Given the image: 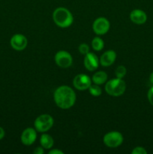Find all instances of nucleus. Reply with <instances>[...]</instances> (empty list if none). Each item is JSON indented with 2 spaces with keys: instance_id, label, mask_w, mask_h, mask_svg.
Instances as JSON below:
<instances>
[{
  "instance_id": "obj_3",
  "label": "nucleus",
  "mask_w": 153,
  "mask_h": 154,
  "mask_svg": "<svg viewBox=\"0 0 153 154\" xmlns=\"http://www.w3.org/2000/svg\"><path fill=\"white\" fill-rule=\"evenodd\" d=\"M126 90V84L122 78H114L107 81L105 85V91L112 96H120Z\"/></svg>"
},
{
  "instance_id": "obj_2",
  "label": "nucleus",
  "mask_w": 153,
  "mask_h": 154,
  "mask_svg": "<svg viewBox=\"0 0 153 154\" xmlns=\"http://www.w3.org/2000/svg\"><path fill=\"white\" fill-rule=\"evenodd\" d=\"M52 19L54 23L61 28H67L70 26L74 21L72 14L68 9L63 7L57 8L52 13Z\"/></svg>"
},
{
  "instance_id": "obj_16",
  "label": "nucleus",
  "mask_w": 153,
  "mask_h": 154,
  "mask_svg": "<svg viewBox=\"0 0 153 154\" xmlns=\"http://www.w3.org/2000/svg\"><path fill=\"white\" fill-rule=\"evenodd\" d=\"M92 47L93 50H94V51H100L104 47V42L100 38L94 37L92 39Z\"/></svg>"
},
{
  "instance_id": "obj_8",
  "label": "nucleus",
  "mask_w": 153,
  "mask_h": 154,
  "mask_svg": "<svg viewBox=\"0 0 153 154\" xmlns=\"http://www.w3.org/2000/svg\"><path fill=\"white\" fill-rule=\"evenodd\" d=\"M92 84V79L85 74H80L75 76L73 80V85L76 90H86Z\"/></svg>"
},
{
  "instance_id": "obj_17",
  "label": "nucleus",
  "mask_w": 153,
  "mask_h": 154,
  "mask_svg": "<svg viewBox=\"0 0 153 154\" xmlns=\"http://www.w3.org/2000/svg\"><path fill=\"white\" fill-rule=\"evenodd\" d=\"M88 91H89L90 94L93 96H95V97L100 96V94H101L102 93L101 88L99 87V85H98V84H91L90 87H88Z\"/></svg>"
},
{
  "instance_id": "obj_1",
  "label": "nucleus",
  "mask_w": 153,
  "mask_h": 154,
  "mask_svg": "<svg viewBox=\"0 0 153 154\" xmlns=\"http://www.w3.org/2000/svg\"><path fill=\"white\" fill-rule=\"evenodd\" d=\"M53 98L57 106L62 109H69L76 102L75 92L66 85L58 87L54 92Z\"/></svg>"
},
{
  "instance_id": "obj_24",
  "label": "nucleus",
  "mask_w": 153,
  "mask_h": 154,
  "mask_svg": "<svg viewBox=\"0 0 153 154\" xmlns=\"http://www.w3.org/2000/svg\"><path fill=\"white\" fill-rule=\"evenodd\" d=\"M4 135H5V132H4V129L0 127V140H2L3 138H4Z\"/></svg>"
},
{
  "instance_id": "obj_10",
  "label": "nucleus",
  "mask_w": 153,
  "mask_h": 154,
  "mask_svg": "<svg viewBox=\"0 0 153 154\" xmlns=\"http://www.w3.org/2000/svg\"><path fill=\"white\" fill-rule=\"evenodd\" d=\"M37 138V132L36 129L33 128H26L24 129L21 134L20 140L21 142L26 146H30L35 141Z\"/></svg>"
},
{
  "instance_id": "obj_18",
  "label": "nucleus",
  "mask_w": 153,
  "mask_h": 154,
  "mask_svg": "<svg viewBox=\"0 0 153 154\" xmlns=\"http://www.w3.org/2000/svg\"><path fill=\"white\" fill-rule=\"evenodd\" d=\"M126 73H127V70H126V68L124 66H118L116 69V76L118 78L122 79L126 75Z\"/></svg>"
},
{
  "instance_id": "obj_4",
  "label": "nucleus",
  "mask_w": 153,
  "mask_h": 154,
  "mask_svg": "<svg viewBox=\"0 0 153 154\" xmlns=\"http://www.w3.org/2000/svg\"><path fill=\"white\" fill-rule=\"evenodd\" d=\"M54 120L50 114H41L35 119L34 123V129L39 132H46L53 126Z\"/></svg>"
},
{
  "instance_id": "obj_23",
  "label": "nucleus",
  "mask_w": 153,
  "mask_h": 154,
  "mask_svg": "<svg viewBox=\"0 0 153 154\" xmlns=\"http://www.w3.org/2000/svg\"><path fill=\"white\" fill-rule=\"evenodd\" d=\"M63 151L62 150H58V149H53V150H51L49 152V154H63Z\"/></svg>"
},
{
  "instance_id": "obj_7",
  "label": "nucleus",
  "mask_w": 153,
  "mask_h": 154,
  "mask_svg": "<svg viewBox=\"0 0 153 154\" xmlns=\"http://www.w3.org/2000/svg\"><path fill=\"white\" fill-rule=\"evenodd\" d=\"M110 24L109 20L105 17H98L94 21L92 24V29L98 35H104L109 31Z\"/></svg>"
},
{
  "instance_id": "obj_15",
  "label": "nucleus",
  "mask_w": 153,
  "mask_h": 154,
  "mask_svg": "<svg viewBox=\"0 0 153 154\" xmlns=\"http://www.w3.org/2000/svg\"><path fill=\"white\" fill-rule=\"evenodd\" d=\"M40 143L44 149H51L54 144L53 138L48 134H43L40 136Z\"/></svg>"
},
{
  "instance_id": "obj_12",
  "label": "nucleus",
  "mask_w": 153,
  "mask_h": 154,
  "mask_svg": "<svg viewBox=\"0 0 153 154\" xmlns=\"http://www.w3.org/2000/svg\"><path fill=\"white\" fill-rule=\"evenodd\" d=\"M116 59V54L114 51L110 50V51H106L101 56L100 58L99 59L100 65L104 67H108L110 66L114 63Z\"/></svg>"
},
{
  "instance_id": "obj_21",
  "label": "nucleus",
  "mask_w": 153,
  "mask_h": 154,
  "mask_svg": "<svg viewBox=\"0 0 153 154\" xmlns=\"http://www.w3.org/2000/svg\"><path fill=\"white\" fill-rule=\"evenodd\" d=\"M147 97H148V100L149 103L153 106V87H152L148 90V93H147Z\"/></svg>"
},
{
  "instance_id": "obj_6",
  "label": "nucleus",
  "mask_w": 153,
  "mask_h": 154,
  "mask_svg": "<svg viewBox=\"0 0 153 154\" xmlns=\"http://www.w3.org/2000/svg\"><path fill=\"white\" fill-rule=\"evenodd\" d=\"M55 62L58 66L62 69L70 67L73 63L72 56L65 51H59L56 54Z\"/></svg>"
},
{
  "instance_id": "obj_19",
  "label": "nucleus",
  "mask_w": 153,
  "mask_h": 154,
  "mask_svg": "<svg viewBox=\"0 0 153 154\" xmlns=\"http://www.w3.org/2000/svg\"><path fill=\"white\" fill-rule=\"evenodd\" d=\"M78 50H79V52L82 55H86L88 53H89V47L87 44L85 43L80 44L79 48H78Z\"/></svg>"
},
{
  "instance_id": "obj_13",
  "label": "nucleus",
  "mask_w": 153,
  "mask_h": 154,
  "mask_svg": "<svg viewBox=\"0 0 153 154\" xmlns=\"http://www.w3.org/2000/svg\"><path fill=\"white\" fill-rule=\"evenodd\" d=\"M130 19L134 23L141 25L146 22L147 15L140 9H134L130 13Z\"/></svg>"
},
{
  "instance_id": "obj_20",
  "label": "nucleus",
  "mask_w": 153,
  "mask_h": 154,
  "mask_svg": "<svg viewBox=\"0 0 153 154\" xmlns=\"http://www.w3.org/2000/svg\"><path fill=\"white\" fill-rule=\"evenodd\" d=\"M132 154H146L147 151L142 147H136L131 151Z\"/></svg>"
},
{
  "instance_id": "obj_11",
  "label": "nucleus",
  "mask_w": 153,
  "mask_h": 154,
  "mask_svg": "<svg viewBox=\"0 0 153 154\" xmlns=\"http://www.w3.org/2000/svg\"><path fill=\"white\" fill-rule=\"evenodd\" d=\"M99 63H100L99 59L93 53L89 52L86 55H85L84 66H85V68L87 70L90 71V72H93V71L96 70L98 68Z\"/></svg>"
},
{
  "instance_id": "obj_22",
  "label": "nucleus",
  "mask_w": 153,
  "mask_h": 154,
  "mask_svg": "<svg viewBox=\"0 0 153 154\" xmlns=\"http://www.w3.org/2000/svg\"><path fill=\"white\" fill-rule=\"evenodd\" d=\"M33 153L34 154H43L44 153V150L42 147H36L35 149L33 151Z\"/></svg>"
},
{
  "instance_id": "obj_9",
  "label": "nucleus",
  "mask_w": 153,
  "mask_h": 154,
  "mask_svg": "<svg viewBox=\"0 0 153 154\" xmlns=\"http://www.w3.org/2000/svg\"><path fill=\"white\" fill-rule=\"evenodd\" d=\"M10 43L13 49L20 51L26 48L28 45V40L23 35L16 34L12 36Z\"/></svg>"
},
{
  "instance_id": "obj_14",
  "label": "nucleus",
  "mask_w": 153,
  "mask_h": 154,
  "mask_svg": "<svg viewBox=\"0 0 153 154\" xmlns=\"http://www.w3.org/2000/svg\"><path fill=\"white\" fill-rule=\"evenodd\" d=\"M106 80H107V74L103 71L95 72L92 78V81L98 85L104 84V83H106Z\"/></svg>"
},
{
  "instance_id": "obj_5",
  "label": "nucleus",
  "mask_w": 153,
  "mask_h": 154,
  "mask_svg": "<svg viewBox=\"0 0 153 154\" xmlns=\"http://www.w3.org/2000/svg\"><path fill=\"white\" fill-rule=\"evenodd\" d=\"M123 136L120 132L112 131L106 133L104 136L103 141L105 145L108 147L115 148L121 145L123 142Z\"/></svg>"
},
{
  "instance_id": "obj_25",
  "label": "nucleus",
  "mask_w": 153,
  "mask_h": 154,
  "mask_svg": "<svg viewBox=\"0 0 153 154\" xmlns=\"http://www.w3.org/2000/svg\"><path fill=\"white\" fill-rule=\"evenodd\" d=\"M149 81H150V83H151V84L153 85V72H152L151 75H150V76H149Z\"/></svg>"
}]
</instances>
